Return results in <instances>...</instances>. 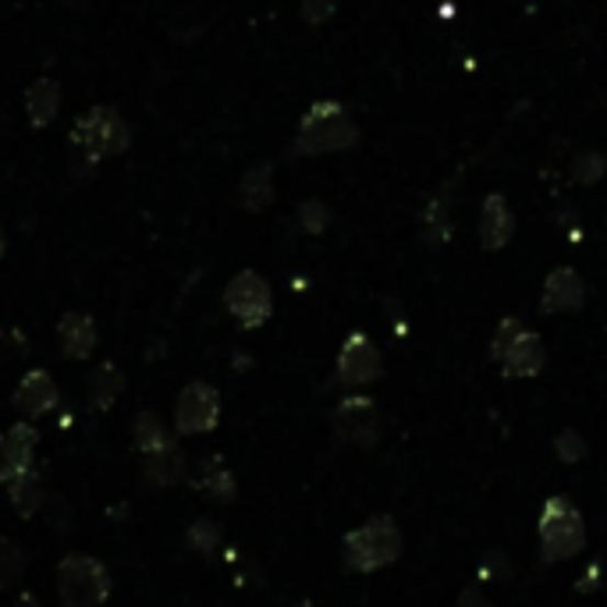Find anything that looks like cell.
I'll return each instance as SVG.
<instances>
[{"label":"cell","mask_w":607,"mask_h":607,"mask_svg":"<svg viewBox=\"0 0 607 607\" xmlns=\"http://www.w3.org/2000/svg\"><path fill=\"white\" fill-rule=\"evenodd\" d=\"M356 143H359V128H356L352 114H348L338 100H316L313 108L302 114L292 154L324 157V154H341V149H356Z\"/></svg>","instance_id":"cell-1"},{"label":"cell","mask_w":607,"mask_h":607,"mask_svg":"<svg viewBox=\"0 0 607 607\" xmlns=\"http://www.w3.org/2000/svg\"><path fill=\"white\" fill-rule=\"evenodd\" d=\"M68 139L75 146V154H82L86 164L97 167L100 160L125 154L132 146V128L114 108H103L100 103V108H89L79 121H75Z\"/></svg>","instance_id":"cell-2"},{"label":"cell","mask_w":607,"mask_h":607,"mask_svg":"<svg viewBox=\"0 0 607 607\" xmlns=\"http://www.w3.org/2000/svg\"><path fill=\"white\" fill-rule=\"evenodd\" d=\"M402 554V529L391 515H373L345 537V565L352 572H376Z\"/></svg>","instance_id":"cell-3"},{"label":"cell","mask_w":607,"mask_h":607,"mask_svg":"<svg viewBox=\"0 0 607 607\" xmlns=\"http://www.w3.org/2000/svg\"><path fill=\"white\" fill-rule=\"evenodd\" d=\"M586 548V522L583 512L569 497H548L540 512V558L548 561H569Z\"/></svg>","instance_id":"cell-4"},{"label":"cell","mask_w":607,"mask_h":607,"mask_svg":"<svg viewBox=\"0 0 607 607\" xmlns=\"http://www.w3.org/2000/svg\"><path fill=\"white\" fill-rule=\"evenodd\" d=\"M491 356L501 362L505 376H537L543 370V362H548L540 334H533L522 321H515V316H505L497 324Z\"/></svg>","instance_id":"cell-5"},{"label":"cell","mask_w":607,"mask_h":607,"mask_svg":"<svg viewBox=\"0 0 607 607\" xmlns=\"http://www.w3.org/2000/svg\"><path fill=\"white\" fill-rule=\"evenodd\" d=\"M111 594V572L89 554H68L57 569V597L65 607H100Z\"/></svg>","instance_id":"cell-6"},{"label":"cell","mask_w":607,"mask_h":607,"mask_svg":"<svg viewBox=\"0 0 607 607\" xmlns=\"http://www.w3.org/2000/svg\"><path fill=\"white\" fill-rule=\"evenodd\" d=\"M224 306L241 327L256 330V327H263L270 321V313H274V292H270V284H267L263 274H256V270H241V274H235L232 284H227Z\"/></svg>","instance_id":"cell-7"},{"label":"cell","mask_w":607,"mask_h":607,"mask_svg":"<svg viewBox=\"0 0 607 607\" xmlns=\"http://www.w3.org/2000/svg\"><path fill=\"white\" fill-rule=\"evenodd\" d=\"M221 423V394L217 387H210L206 381H192L181 387L178 402H175V427L178 434L195 437V434H210Z\"/></svg>","instance_id":"cell-8"},{"label":"cell","mask_w":607,"mask_h":607,"mask_svg":"<svg viewBox=\"0 0 607 607\" xmlns=\"http://www.w3.org/2000/svg\"><path fill=\"white\" fill-rule=\"evenodd\" d=\"M381 430H384L381 413H376V405L370 398H362V394H352V398H345L334 408V434H338L345 445L373 448L381 441Z\"/></svg>","instance_id":"cell-9"},{"label":"cell","mask_w":607,"mask_h":607,"mask_svg":"<svg viewBox=\"0 0 607 607\" xmlns=\"http://www.w3.org/2000/svg\"><path fill=\"white\" fill-rule=\"evenodd\" d=\"M381 373H384L381 348L367 334H348L338 352V381L345 387H367L373 381H381Z\"/></svg>","instance_id":"cell-10"},{"label":"cell","mask_w":607,"mask_h":607,"mask_svg":"<svg viewBox=\"0 0 607 607\" xmlns=\"http://www.w3.org/2000/svg\"><path fill=\"white\" fill-rule=\"evenodd\" d=\"M57 402H60V394H57V384L47 370H29L19 381V387H14V398H11V405L19 408L25 419H40V416L54 413Z\"/></svg>","instance_id":"cell-11"},{"label":"cell","mask_w":607,"mask_h":607,"mask_svg":"<svg viewBox=\"0 0 607 607\" xmlns=\"http://www.w3.org/2000/svg\"><path fill=\"white\" fill-rule=\"evenodd\" d=\"M586 302V284L575 274L572 267H558L543 281V295H540V310L543 313H575L583 310Z\"/></svg>","instance_id":"cell-12"},{"label":"cell","mask_w":607,"mask_h":607,"mask_svg":"<svg viewBox=\"0 0 607 607\" xmlns=\"http://www.w3.org/2000/svg\"><path fill=\"white\" fill-rule=\"evenodd\" d=\"M515 235V214L508 210L505 195H487L480 210V241L487 252L505 249Z\"/></svg>","instance_id":"cell-13"},{"label":"cell","mask_w":607,"mask_h":607,"mask_svg":"<svg viewBox=\"0 0 607 607\" xmlns=\"http://www.w3.org/2000/svg\"><path fill=\"white\" fill-rule=\"evenodd\" d=\"M186 465H189L186 451L171 441V445L143 454V483L146 487H175V483L186 476Z\"/></svg>","instance_id":"cell-14"},{"label":"cell","mask_w":607,"mask_h":607,"mask_svg":"<svg viewBox=\"0 0 607 607\" xmlns=\"http://www.w3.org/2000/svg\"><path fill=\"white\" fill-rule=\"evenodd\" d=\"M451 181L441 189V192H434L427 206H423V214H419V235L427 246H445V241L451 238Z\"/></svg>","instance_id":"cell-15"},{"label":"cell","mask_w":607,"mask_h":607,"mask_svg":"<svg viewBox=\"0 0 607 607\" xmlns=\"http://www.w3.org/2000/svg\"><path fill=\"white\" fill-rule=\"evenodd\" d=\"M57 338H60V352L68 359H89L97 348V324L86 313H65L57 324Z\"/></svg>","instance_id":"cell-16"},{"label":"cell","mask_w":607,"mask_h":607,"mask_svg":"<svg viewBox=\"0 0 607 607\" xmlns=\"http://www.w3.org/2000/svg\"><path fill=\"white\" fill-rule=\"evenodd\" d=\"M274 167L270 164H260V167H249L246 175L238 181V206L249 210V214H260L270 203H274Z\"/></svg>","instance_id":"cell-17"},{"label":"cell","mask_w":607,"mask_h":607,"mask_svg":"<svg viewBox=\"0 0 607 607\" xmlns=\"http://www.w3.org/2000/svg\"><path fill=\"white\" fill-rule=\"evenodd\" d=\"M60 111V86L54 79H36L25 93V114L33 128L54 125V117Z\"/></svg>","instance_id":"cell-18"},{"label":"cell","mask_w":607,"mask_h":607,"mask_svg":"<svg viewBox=\"0 0 607 607\" xmlns=\"http://www.w3.org/2000/svg\"><path fill=\"white\" fill-rule=\"evenodd\" d=\"M8 497L11 508L22 515V519H33V515L43 508V480L36 469H22L8 480Z\"/></svg>","instance_id":"cell-19"},{"label":"cell","mask_w":607,"mask_h":607,"mask_svg":"<svg viewBox=\"0 0 607 607\" xmlns=\"http://www.w3.org/2000/svg\"><path fill=\"white\" fill-rule=\"evenodd\" d=\"M40 434L29 423H14V427L4 434V454H8V473H22V469H33V451H36ZM8 476V480H11Z\"/></svg>","instance_id":"cell-20"},{"label":"cell","mask_w":607,"mask_h":607,"mask_svg":"<svg viewBox=\"0 0 607 607\" xmlns=\"http://www.w3.org/2000/svg\"><path fill=\"white\" fill-rule=\"evenodd\" d=\"M195 487H200L210 501H235V494H238L235 476L227 473L217 454H210V459L200 462V473H195Z\"/></svg>","instance_id":"cell-21"},{"label":"cell","mask_w":607,"mask_h":607,"mask_svg":"<svg viewBox=\"0 0 607 607\" xmlns=\"http://www.w3.org/2000/svg\"><path fill=\"white\" fill-rule=\"evenodd\" d=\"M121 391H125V373H121L114 362L97 367L93 381H89V402H93L97 413H108V408L121 398Z\"/></svg>","instance_id":"cell-22"},{"label":"cell","mask_w":607,"mask_h":607,"mask_svg":"<svg viewBox=\"0 0 607 607\" xmlns=\"http://www.w3.org/2000/svg\"><path fill=\"white\" fill-rule=\"evenodd\" d=\"M132 441H135V448H139V454H149L164 445H171V434H167L164 419L157 413H139L132 423Z\"/></svg>","instance_id":"cell-23"},{"label":"cell","mask_w":607,"mask_h":607,"mask_svg":"<svg viewBox=\"0 0 607 607\" xmlns=\"http://www.w3.org/2000/svg\"><path fill=\"white\" fill-rule=\"evenodd\" d=\"M25 551L14 540H0V589L14 586L25 575Z\"/></svg>","instance_id":"cell-24"},{"label":"cell","mask_w":607,"mask_h":607,"mask_svg":"<svg viewBox=\"0 0 607 607\" xmlns=\"http://www.w3.org/2000/svg\"><path fill=\"white\" fill-rule=\"evenodd\" d=\"M607 175V154H583L580 160H575V167H572V181L575 186H597V181Z\"/></svg>","instance_id":"cell-25"},{"label":"cell","mask_w":607,"mask_h":607,"mask_svg":"<svg viewBox=\"0 0 607 607\" xmlns=\"http://www.w3.org/2000/svg\"><path fill=\"white\" fill-rule=\"evenodd\" d=\"M330 224V206L324 200H306L299 206V227L310 235H324Z\"/></svg>","instance_id":"cell-26"},{"label":"cell","mask_w":607,"mask_h":607,"mask_svg":"<svg viewBox=\"0 0 607 607\" xmlns=\"http://www.w3.org/2000/svg\"><path fill=\"white\" fill-rule=\"evenodd\" d=\"M554 454L561 462H583L586 459V441H583V434L580 430H572V427H565L558 437H554Z\"/></svg>","instance_id":"cell-27"},{"label":"cell","mask_w":607,"mask_h":607,"mask_svg":"<svg viewBox=\"0 0 607 607\" xmlns=\"http://www.w3.org/2000/svg\"><path fill=\"white\" fill-rule=\"evenodd\" d=\"M217 543H221V529H217V522H210V519L192 522V529H189V548H192V551L214 554Z\"/></svg>","instance_id":"cell-28"},{"label":"cell","mask_w":607,"mask_h":607,"mask_svg":"<svg viewBox=\"0 0 607 607\" xmlns=\"http://www.w3.org/2000/svg\"><path fill=\"white\" fill-rule=\"evenodd\" d=\"M334 14V0H302V19L310 25H324Z\"/></svg>","instance_id":"cell-29"},{"label":"cell","mask_w":607,"mask_h":607,"mask_svg":"<svg viewBox=\"0 0 607 607\" xmlns=\"http://www.w3.org/2000/svg\"><path fill=\"white\" fill-rule=\"evenodd\" d=\"M480 575H497V580H508V575H512L508 558H505V554H487V561H483V569H480Z\"/></svg>","instance_id":"cell-30"},{"label":"cell","mask_w":607,"mask_h":607,"mask_svg":"<svg viewBox=\"0 0 607 607\" xmlns=\"http://www.w3.org/2000/svg\"><path fill=\"white\" fill-rule=\"evenodd\" d=\"M459 607H491V604H487V597L480 594V589H462Z\"/></svg>","instance_id":"cell-31"},{"label":"cell","mask_w":607,"mask_h":607,"mask_svg":"<svg viewBox=\"0 0 607 607\" xmlns=\"http://www.w3.org/2000/svg\"><path fill=\"white\" fill-rule=\"evenodd\" d=\"M8 454H4V437H0V483H8Z\"/></svg>","instance_id":"cell-32"},{"label":"cell","mask_w":607,"mask_h":607,"mask_svg":"<svg viewBox=\"0 0 607 607\" xmlns=\"http://www.w3.org/2000/svg\"><path fill=\"white\" fill-rule=\"evenodd\" d=\"M4 249H8V238H4V227H0V260H4Z\"/></svg>","instance_id":"cell-33"},{"label":"cell","mask_w":607,"mask_h":607,"mask_svg":"<svg viewBox=\"0 0 607 607\" xmlns=\"http://www.w3.org/2000/svg\"><path fill=\"white\" fill-rule=\"evenodd\" d=\"M299 607H310V600H302V604H299Z\"/></svg>","instance_id":"cell-34"}]
</instances>
